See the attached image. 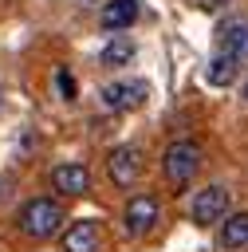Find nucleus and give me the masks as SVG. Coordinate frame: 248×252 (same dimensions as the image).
I'll return each mask as SVG.
<instances>
[{
  "label": "nucleus",
  "mask_w": 248,
  "mask_h": 252,
  "mask_svg": "<svg viewBox=\"0 0 248 252\" xmlns=\"http://www.w3.org/2000/svg\"><path fill=\"white\" fill-rule=\"evenodd\" d=\"M16 224H20V232L31 236V240H47V236H55V232L63 228V209H59L51 197H31V201L20 209Z\"/></svg>",
  "instance_id": "f257e3e1"
},
{
  "label": "nucleus",
  "mask_w": 248,
  "mask_h": 252,
  "mask_svg": "<svg viewBox=\"0 0 248 252\" xmlns=\"http://www.w3.org/2000/svg\"><path fill=\"white\" fill-rule=\"evenodd\" d=\"M197 169H201V146H197L193 138H177V142L165 146V154H161V173H165L169 185H189V181L197 177Z\"/></svg>",
  "instance_id": "f03ea898"
},
{
  "label": "nucleus",
  "mask_w": 248,
  "mask_h": 252,
  "mask_svg": "<svg viewBox=\"0 0 248 252\" xmlns=\"http://www.w3.org/2000/svg\"><path fill=\"white\" fill-rule=\"evenodd\" d=\"M122 220H126V232H130V236H146V232L161 220V201H157L154 193H138V197L126 201Z\"/></svg>",
  "instance_id": "7ed1b4c3"
},
{
  "label": "nucleus",
  "mask_w": 248,
  "mask_h": 252,
  "mask_svg": "<svg viewBox=\"0 0 248 252\" xmlns=\"http://www.w3.org/2000/svg\"><path fill=\"white\" fill-rule=\"evenodd\" d=\"M106 173H110V181L118 185V189H130L134 181H138V173H142V150L138 146H114L110 154H106Z\"/></svg>",
  "instance_id": "20e7f679"
},
{
  "label": "nucleus",
  "mask_w": 248,
  "mask_h": 252,
  "mask_svg": "<svg viewBox=\"0 0 248 252\" xmlns=\"http://www.w3.org/2000/svg\"><path fill=\"white\" fill-rule=\"evenodd\" d=\"M189 217H193L197 224L224 220V217H228V189H224V185H205V189L193 197V205H189Z\"/></svg>",
  "instance_id": "39448f33"
},
{
  "label": "nucleus",
  "mask_w": 248,
  "mask_h": 252,
  "mask_svg": "<svg viewBox=\"0 0 248 252\" xmlns=\"http://www.w3.org/2000/svg\"><path fill=\"white\" fill-rule=\"evenodd\" d=\"M146 94H150V87L142 79H122V83L102 87V106L106 110H134L146 102Z\"/></svg>",
  "instance_id": "423d86ee"
},
{
  "label": "nucleus",
  "mask_w": 248,
  "mask_h": 252,
  "mask_svg": "<svg viewBox=\"0 0 248 252\" xmlns=\"http://www.w3.org/2000/svg\"><path fill=\"white\" fill-rule=\"evenodd\" d=\"M51 185L59 193H67V197H83L91 189V169L87 165H75V161H63V165L51 169Z\"/></svg>",
  "instance_id": "0eeeda50"
},
{
  "label": "nucleus",
  "mask_w": 248,
  "mask_h": 252,
  "mask_svg": "<svg viewBox=\"0 0 248 252\" xmlns=\"http://www.w3.org/2000/svg\"><path fill=\"white\" fill-rule=\"evenodd\" d=\"M217 51L232 59H248V20H224L217 28Z\"/></svg>",
  "instance_id": "6e6552de"
},
{
  "label": "nucleus",
  "mask_w": 248,
  "mask_h": 252,
  "mask_svg": "<svg viewBox=\"0 0 248 252\" xmlns=\"http://www.w3.org/2000/svg\"><path fill=\"white\" fill-rule=\"evenodd\" d=\"M134 20H138V0H106L102 4V16H98V24L106 32H122Z\"/></svg>",
  "instance_id": "1a4fd4ad"
},
{
  "label": "nucleus",
  "mask_w": 248,
  "mask_h": 252,
  "mask_svg": "<svg viewBox=\"0 0 248 252\" xmlns=\"http://www.w3.org/2000/svg\"><path fill=\"white\" fill-rule=\"evenodd\" d=\"M63 252H98V224L94 220H75L63 232Z\"/></svg>",
  "instance_id": "9d476101"
},
{
  "label": "nucleus",
  "mask_w": 248,
  "mask_h": 252,
  "mask_svg": "<svg viewBox=\"0 0 248 252\" xmlns=\"http://www.w3.org/2000/svg\"><path fill=\"white\" fill-rule=\"evenodd\" d=\"M220 244L224 248H248V209L228 213L220 220Z\"/></svg>",
  "instance_id": "9b49d317"
},
{
  "label": "nucleus",
  "mask_w": 248,
  "mask_h": 252,
  "mask_svg": "<svg viewBox=\"0 0 248 252\" xmlns=\"http://www.w3.org/2000/svg\"><path fill=\"white\" fill-rule=\"evenodd\" d=\"M236 67H240V59H232V55L217 51V55L209 59V67H205V79H209V87H228V83L236 79Z\"/></svg>",
  "instance_id": "f8f14e48"
},
{
  "label": "nucleus",
  "mask_w": 248,
  "mask_h": 252,
  "mask_svg": "<svg viewBox=\"0 0 248 252\" xmlns=\"http://www.w3.org/2000/svg\"><path fill=\"white\" fill-rule=\"evenodd\" d=\"M130 59H134V43H130L126 35H114V39L102 47V55H98L102 67H126Z\"/></svg>",
  "instance_id": "ddd939ff"
},
{
  "label": "nucleus",
  "mask_w": 248,
  "mask_h": 252,
  "mask_svg": "<svg viewBox=\"0 0 248 252\" xmlns=\"http://www.w3.org/2000/svg\"><path fill=\"white\" fill-rule=\"evenodd\" d=\"M55 83H59L63 98H75V83H71V75H67V71H59V75H55Z\"/></svg>",
  "instance_id": "4468645a"
},
{
  "label": "nucleus",
  "mask_w": 248,
  "mask_h": 252,
  "mask_svg": "<svg viewBox=\"0 0 248 252\" xmlns=\"http://www.w3.org/2000/svg\"><path fill=\"white\" fill-rule=\"evenodd\" d=\"M240 94H244V98H248V83H244V91H240Z\"/></svg>",
  "instance_id": "2eb2a0df"
},
{
  "label": "nucleus",
  "mask_w": 248,
  "mask_h": 252,
  "mask_svg": "<svg viewBox=\"0 0 248 252\" xmlns=\"http://www.w3.org/2000/svg\"><path fill=\"white\" fill-rule=\"evenodd\" d=\"M197 4H201V0H197Z\"/></svg>",
  "instance_id": "dca6fc26"
}]
</instances>
